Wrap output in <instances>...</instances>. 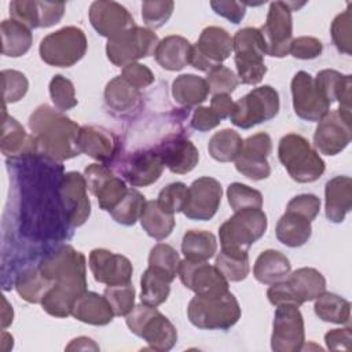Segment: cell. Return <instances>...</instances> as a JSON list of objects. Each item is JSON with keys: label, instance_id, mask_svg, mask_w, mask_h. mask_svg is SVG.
Returning a JSON list of instances; mask_svg holds the SVG:
<instances>
[{"label": "cell", "instance_id": "cell-37", "mask_svg": "<svg viewBox=\"0 0 352 352\" xmlns=\"http://www.w3.org/2000/svg\"><path fill=\"white\" fill-rule=\"evenodd\" d=\"M140 224L146 234L157 241L168 238L175 228L173 214L162 210L157 201H146Z\"/></svg>", "mask_w": 352, "mask_h": 352}, {"label": "cell", "instance_id": "cell-56", "mask_svg": "<svg viewBox=\"0 0 352 352\" xmlns=\"http://www.w3.org/2000/svg\"><path fill=\"white\" fill-rule=\"evenodd\" d=\"M286 210L294 212L312 221L319 214L320 199L314 194H300L289 201Z\"/></svg>", "mask_w": 352, "mask_h": 352}, {"label": "cell", "instance_id": "cell-48", "mask_svg": "<svg viewBox=\"0 0 352 352\" xmlns=\"http://www.w3.org/2000/svg\"><path fill=\"white\" fill-rule=\"evenodd\" d=\"M175 8L172 0H146L142 3V18L151 30L164 26Z\"/></svg>", "mask_w": 352, "mask_h": 352}, {"label": "cell", "instance_id": "cell-26", "mask_svg": "<svg viewBox=\"0 0 352 352\" xmlns=\"http://www.w3.org/2000/svg\"><path fill=\"white\" fill-rule=\"evenodd\" d=\"M326 217L331 223L344 221L352 208V180L349 176H336L324 188Z\"/></svg>", "mask_w": 352, "mask_h": 352}, {"label": "cell", "instance_id": "cell-20", "mask_svg": "<svg viewBox=\"0 0 352 352\" xmlns=\"http://www.w3.org/2000/svg\"><path fill=\"white\" fill-rule=\"evenodd\" d=\"M88 190L98 198L99 208L111 212L125 197L128 187L121 177H117L106 165L91 164L84 170Z\"/></svg>", "mask_w": 352, "mask_h": 352}, {"label": "cell", "instance_id": "cell-63", "mask_svg": "<svg viewBox=\"0 0 352 352\" xmlns=\"http://www.w3.org/2000/svg\"><path fill=\"white\" fill-rule=\"evenodd\" d=\"M3 304H4V308H3V319H1V326L3 329H6L8 324L12 323V307L8 304V301L6 300V297H3Z\"/></svg>", "mask_w": 352, "mask_h": 352}, {"label": "cell", "instance_id": "cell-25", "mask_svg": "<svg viewBox=\"0 0 352 352\" xmlns=\"http://www.w3.org/2000/svg\"><path fill=\"white\" fill-rule=\"evenodd\" d=\"M164 165L177 175H186L191 172L198 161L199 153L194 143L186 138H175L160 146L157 150Z\"/></svg>", "mask_w": 352, "mask_h": 352}, {"label": "cell", "instance_id": "cell-46", "mask_svg": "<svg viewBox=\"0 0 352 352\" xmlns=\"http://www.w3.org/2000/svg\"><path fill=\"white\" fill-rule=\"evenodd\" d=\"M227 198L234 212L243 209H261L263 195L258 190L242 183H232L227 188Z\"/></svg>", "mask_w": 352, "mask_h": 352}, {"label": "cell", "instance_id": "cell-15", "mask_svg": "<svg viewBox=\"0 0 352 352\" xmlns=\"http://www.w3.org/2000/svg\"><path fill=\"white\" fill-rule=\"evenodd\" d=\"M177 275L180 282L197 296L213 297L224 294L228 290V280L216 265L206 261L184 258L179 264Z\"/></svg>", "mask_w": 352, "mask_h": 352}, {"label": "cell", "instance_id": "cell-8", "mask_svg": "<svg viewBox=\"0 0 352 352\" xmlns=\"http://www.w3.org/2000/svg\"><path fill=\"white\" fill-rule=\"evenodd\" d=\"M88 41L82 29L65 26L47 34L38 47L40 58L54 67H70L82 59Z\"/></svg>", "mask_w": 352, "mask_h": 352}, {"label": "cell", "instance_id": "cell-19", "mask_svg": "<svg viewBox=\"0 0 352 352\" xmlns=\"http://www.w3.org/2000/svg\"><path fill=\"white\" fill-rule=\"evenodd\" d=\"M272 151V140L268 133L258 132L243 140L242 148L235 158V168L250 180L267 179L271 173L268 155Z\"/></svg>", "mask_w": 352, "mask_h": 352}, {"label": "cell", "instance_id": "cell-62", "mask_svg": "<svg viewBox=\"0 0 352 352\" xmlns=\"http://www.w3.org/2000/svg\"><path fill=\"white\" fill-rule=\"evenodd\" d=\"M66 349H95L98 351L99 346L88 337H78L72 340V342L66 346Z\"/></svg>", "mask_w": 352, "mask_h": 352}, {"label": "cell", "instance_id": "cell-1", "mask_svg": "<svg viewBox=\"0 0 352 352\" xmlns=\"http://www.w3.org/2000/svg\"><path fill=\"white\" fill-rule=\"evenodd\" d=\"M36 154L55 162L80 155L78 133L81 126L62 111L48 104L38 106L29 117Z\"/></svg>", "mask_w": 352, "mask_h": 352}, {"label": "cell", "instance_id": "cell-12", "mask_svg": "<svg viewBox=\"0 0 352 352\" xmlns=\"http://www.w3.org/2000/svg\"><path fill=\"white\" fill-rule=\"evenodd\" d=\"M352 121L351 109L340 107L329 111L314 133V148L324 155H337L351 143Z\"/></svg>", "mask_w": 352, "mask_h": 352}, {"label": "cell", "instance_id": "cell-38", "mask_svg": "<svg viewBox=\"0 0 352 352\" xmlns=\"http://www.w3.org/2000/svg\"><path fill=\"white\" fill-rule=\"evenodd\" d=\"M52 286V280L43 275L38 265L25 270L15 280L16 293L32 304H41L44 296Z\"/></svg>", "mask_w": 352, "mask_h": 352}, {"label": "cell", "instance_id": "cell-22", "mask_svg": "<svg viewBox=\"0 0 352 352\" xmlns=\"http://www.w3.org/2000/svg\"><path fill=\"white\" fill-rule=\"evenodd\" d=\"M89 270L96 282L107 286L129 283L133 274L129 258L102 248L89 253Z\"/></svg>", "mask_w": 352, "mask_h": 352}, {"label": "cell", "instance_id": "cell-53", "mask_svg": "<svg viewBox=\"0 0 352 352\" xmlns=\"http://www.w3.org/2000/svg\"><path fill=\"white\" fill-rule=\"evenodd\" d=\"M12 19L23 23L30 30L40 28V6L37 0H14L10 3Z\"/></svg>", "mask_w": 352, "mask_h": 352}, {"label": "cell", "instance_id": "cell-39", "mask_svg": "<svg viewBox=\"0 0 352 352\" xmlns=\"http://www.w3.org/2000/svg\"><path fill=\"white\" fill-rule=\"evenodd\" d=\"M182 252L184 258L208 261L217 252L216 236L209 231L190 230L183 235Z\"/></svg>", "mask_w": 352, "mask_h": 352}, {"label": "cell", "instance_id": "cell-34", "mask_svg": "<svg viewBox=\"0 0 352 352\" xmlns=\"http://www.w3.org/2000/svg\"><path fill=\"white\" fill-rule=\"evenodd\" d=\"M275 234L280 243L289 248H300L312 235L311 221L294 212L286 210L278 220Z\"/></svg>", "mask_w": 352, "mask_h": 352}, {"label": "cell", "instance_id": "cell-16", "mask_svg": "<svg viewBox=\"0 0 352 352\" xmlns=\"http://www.w3.org/2000/svg\"><path fill=\"white\" fill-rule=\"evenodd\" d=\"M85 177L78 172H67L58 184V197L69 226H82L91 214V201Z\"/></svg>", "mask_w": 352, "mask_h": 352}, {"label": "cell", "instance_id": "cell-14", "mask_svg": "<svg viewBox=\"0 0 352 352\" xmlns=\"http://www.w3.org/2000/svg\"><path fill=\"white\" fill-rule=\"evenodd\" d=\"M305 342L304 318L297 305H278L274 315L271 348L275 352H297Z\"/></svg>", "mask_w": 352, "mask_h": 352}, {"label": "cell", "instance_id": "cell-41", "mask_svg": "<svg viewBox=\"0 0 352 352\" xmlns=\"http://www.w3.org/2000/svg\"><path fill=\"white\" fill-rule=\"evenodd\" d=\"M314 309L320 320L329 323L342 324L348 323L351 318V302L336 293L323 292L315 298Z\"/></svg>", "mask_w": 352, "mask_h": 352}, {"label": "cell", "instance_id": "cell-31", "mask_svg": "<svg viewBox=\"0 0 352 352\" xmlns=\"http://www.w3.org/2000/svg\"><path fill=\"white\" fill-rule=\"evenodd\" d=\"M192 45L187 38L177 34H170L162 38L154 52L157 63L169 72H177L190 65Z\"/></svg>", "mask_w": 352, "mask_h": 352}, {"label": "cell", "instance_id": "cell-61", "mask_svg": "<svg viewBox=\"0 0 352 352\" xmlns=\"http://www.w3.org/2000/svg\"><path fill=\"white\" fill-rule=\"evenodd\" d=\"M234 103L235 102L230 98V95H213L210 100V107L221 120H224L231 116L234 110Z\"/></svg>", "mask_w": 352, "mask_h": 352}, {"label": "cell", "instance_id": "cell-11", "mask_svg": "<svg viewBox=\"0 0 352 352\" xmlns=\"http://www.w3.org/2000/svg\"><path fill=\"white\" fill-rule=\"evenodd\" d=\"M294 7L298 8L294 3L286 1H274L270 4L267 21L258 28L265 43L267 55L283 58L289 54L293 41L292 11Z\"/></svg>", "mask_w": 352, "mask_h": 352}, {"label": "cell", "instance_id": "cell-59", "mask_svg": "<svg viewBox=\"0 0 352 352\" xmlns=\"http://www.w3.org/2000/svg\"><path fill=\"white\" fill-rule=\"evenodd\" d=\"M190 122L195 131L208 132V131L216 128L221 122V118L216 114V111L210 106L209 107L198 106L194 110Z\"/></svg>", "mask_w": 352, "mask_h": 352}, {"label": "cell", "instance_id": "cell-51", "mask_svg": "<svg viewBox=\"0 0 352 352\" xmlns=\"http://www.w3.org/2000/svg\"><path fill=\"white\" fill-rule=\"evenodd\" d=\"M188 187L182 182H175L165 186L158 194V205L162 210L175 214L183 210L187 199Z\"/></svg>", "mask_w": 352, "mask_h": 352}, {"label": "cell", "instance_id": "cell-23", "mask_svg": "<svg viewBox=\"0 0 352 352\" xmlns=\"http://www.w3.org/2000/svg\"><path fill=\"white\" fill-rule=\"evenodd\" d=\"M80 151L100 164L110 162L117 153V138L103 126L84 125L78 133Z\"/></svg>", "mask_w": 352, "mask_h": 352}, {"label": "cell", "instance_id": "cell-54", "mask_svg": "<svg viewBox=\"0 0 352 352\" xmlns=\"http://www.w3.org/2000/svg\"><path fill=\"white\" fill-rule=\"evenodd\" d=\"M3 78V89H4V102L7 103H15L21 100L29 88L28 78L23 73L18 70H3L1 72Z\"/></svg>", "mask_w": 352, "mask_h": 352}, {"label": "cell", "instance_id": "cell-2", "mask_svg": "<svg viewBox=\"0 0 352 352\" xmlns=\"http://www.w3.org/2000/svg\"><path fill=\"white\" fill-rule=\"evenodd\" d=\"M44 276L76 297L87 292V264L85 256L72 245H62L55 252L44 257L38 264Z\"/></svg>", "mask_w": 352, "mask_h": 352}, {"label": "cell", "instance_id": "cell-27", "mask_svg": "<svg viewBox=\"0 0 352 352\" xmlns=\"http://www.w3.org/2000/svg\"><path fill=\"white\" fill-rule=\"evenodd\" d=\"M72 316L87 324L106 326L113 320L114 312L104 296L95 292H84L74 301Z\"/></svg>", "mask_w": 352, "mask_h": 352}, {"label": "cell", "instance_id": "cell-47", "mask_svg": "<svg viewBox=\"0 0 352 352\" xmlns=\"http://www.w3.org/2000/svg\"><path fill=\"white\" fill-rule=\"evenodd\" d=\"M103 296L109 301L114 316H126L135 307V289L131 282L107 286Z\"/></svg>", "mask_w": 352, "mask_h": 352}, {"label": "cell", "instance_id": "cell-28", "mask_svg": "<svg viewBox=\"0 0 352 352\" xmlns=\"http://www.w3.org/2000/svg\"><path fill=\"white\" fill-rule=\"evenodd\" d=\"M140 91L132 87L121 74L110 80L104 88V103L116 116H128L140 104Z\"/></svg>", "mask_w": 352, "mask_h": 352}, {"label": "cell", "instance_id": "cell-9", "mask_svg": "<svg viewBox=\"0 0 352 352\" xmlns=\"http://www.w3.org/2000/svg\"><path fill=\"white\" fill-rule=\"evenodd\" d=\"M158 43L160 40L154 30L133 26L107 40L106 55L113 65L125 67L142 58L154 55Z\"/></svg>", "mask_w": 352, "mask_h": 352}, {"label": "cell", "instance_id": "cell-33", "mask_svg": "<svg viewBox=\"0 0 352 352\" xmlns=\"http://www.w3.org/2000/svg\"><path fill=\"white\" fill-rule=\"evenodd\" d=\"M290 270V261L283 253L268 249L260 253L256 258L253 275L263 285H274L285 280L289 276Z\"/></svg>", "mask_w": 352, "mask_h": 352}, {"label": "cell", "instance_id": "cell-30", "mask_svg": "<svg viewBox=\"0 0 352 352\" xmlns=\"http://www.w3.org/2000/svg\"><path fill=\"white\" fill-rule=\"evenodd\" d=\"M290 287L298 307L307 301H314L326 292V279L316 268L302 267L285 279Z\"/></svg>", "mask_w": 352, "mask_h": 352}, {"label": "cell", "instance_id": "cell-7", "mask_svg": "<svg viewBox=\"0 0 352 352\" xmlns=\"http://www.w3.org/2000/svg\"><path fill=\"white\" fill-rule=\"evenodd\" d=\"M234 60L238 72V80L246 85L258 84L267 73L264 63L265 43L258 28L239 29L232 37Z\"/></svg>", "mask_w": 352, "mask_h": 352}, {"label": "cell", "instance_id": "cell-36", "mask_svg": "<svg viewBox=\"0 0 352 352\" xmlns=\"http://www.w3.org/2000/svg\"><path fill=\"white\" fill-rule=\"evenodd\" d=\"M1 52L10 58L25 55L33 43L32 30L15 19H4L0 25Z\"/></svg>", "mask_w": 352, "mask_h": 352}, {"label": "cell", "instance_id": "cell-52", "mask_svg": "<svg viewBox=\"0 0 352 352\" xmlns=\"http://www.w3.org/2000/svg\"><path fill=\"white\" fill-rule=\"evenodd\" d=\"M351 22H352L351 10L346 8L344 12L338 14V15L333 19L331 28H330L331 38H333V43H334L336 48H337L340 52L345 54V55H351V54H352Z\"/></svg>", "mask_w": 352, "mask_h": 352}, {"label": "cell", "instance_id": "cell-44", "mask_svg": "<svg viewBox=\"0 0 352 352\" xmlns=\"http://www.w3.org/2000/svg\"><path fill=\"white\" fill-rule=\"evenodd\" d=\"M180 264L179 253L168 243H157L148 254V267L164 274L173 280L177 275Z\"/></svg>", "mask_w": 352, "mask_h": 352}, {"label": "cell", "instance_id": "cell-60", "mask_svg": "<svg viewBox=\"0 0 352 352\" xmlns=\"http://www.w3.org/2000/svg\"><path fill=\"white\" fill-rule=\"evenodd\" d=\"M352 341V331L351 327L345 329H333L324 334V342L327 349L338 351L345 349L348 351Z\"/></svg>", "mask_w": 352, "mask_h": 352}, {"label": "cell", "instance_id": "cell-21", "mask_svg": "<svg viewBox=\"0 0 352 352\" xmlns=\"http://www.w3.org/2000/svg\"><path fill=\"white\" fill-rule=\"evenodd\" d=\"M88 15L92 28L107 40L136 26L131 12L122 4L111 0L94 1Z\"/></svg>", "mask_w": 352, "mask_h": 352}, {"label": "cell", "instance_id": "cell-43", "mask_svg": "<svg viewBox=\"0 0 352 352\" xmlns=\"http://www.w3.org/2000/svg\"><path fill=\"white\" fill-rule=\"evenodd\" d=\"M146 198L136 188H128L121 202L110 212L114 221L122 226H133L143 213Z\"/></svg>", "mask_w": 352, "mask_h": 352}, {"label": "cell", "instance_id": "cell-17", "mask_svg": "<svg viewBox=\"0 0 352 352\" xmlns=\"http://www.w3.org/2000/svg\"><path fill=\"white\" fill-rule=\"evenodd\" d=\"M294 113L304 121L318 122L330 110V103L316 88L314 77L301 70L297 72L290 84Z\"/></svg>", "mask_w": 352, "mask_h": 352}, {"label": "cell", "instance_id": "cell-42", "mask_svg": "<svg viewBox=\"0 0 352 352\" xmlns=\"http://www.w3.org/2000/svg\"><path fill=\"white\" fill-rule=\"evenodd\" d=\"M242 144L243 140L239 136V133L234 129L226 128L216 132L210 138L208 151L210 157L219 162H231L235 161V158L238 157Z\"/></svg>", "mask_w": 352, "mask_h": 352}, {"label": "cell", "instance_id": "cell-57", "mask_svg": "<svg viewBox=\"0 0 352 352\" xmlns=\"http://www.w3.org/2000/svg\"><path fill=\"white\" fill-rule=\"evenodd\" d=\"M121 76L136 89L146 88L154 82L153 72L146 65H142L138 62L122 67Z\"/></svg>", "mask_w": 352, "mask_h": 352}, {"label": "cell", "instance_id": "cell-24", "mask_svg": "<svg viewBox=\"0 0 352 352\" xmlns=\"http://www.w3.org/2000/svg\"><path fill=\"white\" fill-rule=\"evenodd\" d=\"M164 162L157 151L132 154L122 166V175L133 187H146L155 183L164 170Z\"/></svg>", "mask_w": 352, "mask_h": 352}, {"label": "cell", "instance_id": "cell-55", "mask_svg": "<svg viewBox=\"0 0 352 352\" xmlns=\"http://www.w3.org/2000/svg\"><path fill=\"white\" fill-rule=\"evenodd\" d=\"M322 52H323L322 41L312 36H301V37L293 38L289 50V54H292V56L302 60L315 59L320 56Z\"/></svg>", "mask_w": 352, "mask_h": 352}, {"label": "cell", "instance_id": "cell-18", "mask_svg": "<svg viewBox=\"0 0 352 352\" xmlns=\"http://www.w3.org/2000/svg\"><path fill=\"white\" fill-rule=\"evenodd\" d=\"M221 195V184L214 177H198L188 187L187 199L182 212L190 220H210L220 206Z\"/></svg>", "mask_w": 352, "mask_h": 352}, {"label": "cell", "instance_id": "cell-32", "mask_svg": "<svg viewBox=\"0 0 352 352\" xmlns=\"http://www.w3.org/2000/svg\"><path fill=\"white\" fill-rule=\"evenodd\" d=\"M314 80L316 88L330 104L333 102H338L340 107L351 109L352 77L349 74H342L333 69H324L320 70Z\"/></svg>", "mask_w": 352, "mask_h": 352}, {"label": "cell", "instance_id": "cell-29", "mask_svg": "<svg viewBox=\"0 0 352 352\" xmlns=\"http://www.w3.org/2000/svg\"><path fill=\"white\" fill-rule=\"evenodd\" d=\"M0 146H1V153L6 157L12 160L36 154L33 135H28L23 126L14 117L7 116L6 111H4Z\"/></svg>", "mask_w": 352, "mask_h": 352}, {"label": "cell", "instance_id": "cell-4", "mask_svg": "<svg viewBox=\"0 0 352 352\" xmlns=\"http://www.w3.org/2000/svg\"><path fill=\"white\" fill-rule=\"evenodd\" d=\"M278 158L297 183L316 182L326 169L319 153L298 133H287L279 140Z\"/></svg>", "mask_w": 352, "mask_h": 352}, {"label": "cell", "instance_id": "cell-58", "mask_svg": "<svg viewBox=\"0 0 352 352\" xmlns=\"http://www.w3.org/2000/svg\"><path fill=\"white\" fill-rule=\"evenodd\" d=\"M210 7L217 15L228 19L232 23H239L246 12V4L239 1L213 0L210 1Z\"/></svg>", "mask_w": 352, "mask_h": 352}, {"label": "cell", "instance_id": "cell-6", "mask_svg": "<svg viewBox=\"0 0 352 352\" xmlns=\"http://www.w3.org/2000/svg\"><path fill=\"white\" fill-rule=\"evenodd\" d=\"M126 326L154 351H169L177 341V330L173 323L162 315L157 307H150L143 302L135 305L126 315Z\"/></svg>", "mask_w": 352, "mask_h": 352}, {"label": "cell", "instance_id": "cell-13", "mask_svg": "<svg viewBox=\"0 0 352 352\" xmlns=\"http://www.w3.org/2000/svg\"><path fill=\"white\" fill-rule=\"evenodd\" d=\"M232 37L220 26H208L191 48L190 65L199 72H210L230 58Z\"/></svg>", "mask_w": 352, "mask_h": 352}, {"label": "cell", "instance_id": "cell-40", "mask_svg": "<svg viewBox=\"0 0 352 352\" xmlns=\"http://www.w3.org/2000/svg\"><path fill=\"white\" fill-rule=\"evenodd\" d=\"M170 283L169 278L148 267L140 278V301L150 307L161 305L169 297Z\"/></svg>", "mask_w": 352, "mask_h": 352}, {"label": "cell", "instance_id": "cell-3", "mask_svg": "<svg viewBox=\"0 0 352 352\" xmlns=\"http://www.w3.org/2000/svg\"><path fill=\"white\" fill-rule=\"evenodd\" d=\"M267 214L261 209H243L234 213L219 228L221 252L234 256H249V249L267 230Z\"/></svg>", "mask_w": 352, "mask_h": 352}, {"label": "cell", "instance_id": "cell-35", "mask_svg": "<svg viewBox=\"0 0 352 352\" xmlns=\"http://www.w3.org/2000/svg\"><path fill=\"white\" fill-rule=\"evenodd\" d=\"M209 95V85L205 78L195 74H180L172 82V96L176 103L184 107L199 106Z\"/></svg>", "mask_w": 352, "mask_h": 352}, {"label": "cell", "instance_id": "cell-49", "mask_svg": "<svg viewBox=\"0 0 352 352\" xmlns=\"http://www.w3.org/2000/svg\"><path fill=\"white\" fill-rule=\"evenodd\" d=\"M214 265L220 270L228 282H241L249 274V256H234L220 250Z\"/></svg>", "mask_w": 352, "mask_h": 352}, {"label": "cell", "instance_id": "cell-50", "mask_svg": "<svg viewBox=\"0 0 352 352\" xmlns=\"http://www.w3.org/2000/svg\"><path fill=\"white\" fill-rule=\"evenodd\" d=\"M205 80L209 85V92L213 95H230L239 84L238 76L223 65H219L208 72Z\"/></svg>", "mask_w": 352, "mask_h": 352}, {"label": "cell", "instance_id": "cell-5", "mask_svg": "<svg viewBox=\"0 0 352 352\" xmlns=\"http://www.w3.org/2000/svg\"><path fill=\"white\" fill-rule=\"evenodd\" d=\"M188 320L202 330H228L241 318V307L231 292L213 297H192L187 307Z\"/></svg>", "mask_w": 352, "mask_h": 352}, {"label": "cell", "instance_id": "cell-45", "mask_svg": "<svg viewBox=\"0 0 352 352\" xmlns=\"http://www.w3.org/2000/svg\"><path fill=\"white\" fill-rule=\"evenodd\" d=\"M51 100L56 110L67 111L77 106L78 100L76 98V89L73 82L63 77L62 74H55L48 85Z\"/></svg>", "mask_w": 352, "mask_h": 352}, {"label": "cell", "instance_id": "cell-10", "mask_svg": "<svg viewBox=\"0 0 352 352\" xmlns=\"http://www.w3.org/2000/svg\"><path fill=\"white\" fill-rule=\"evenodd\" d=\"M279 111V94L271 85L252 89L234 103V110L228 117L231 122L242 129L252 128L275 118Z\"/></svg>", "mask_w": 352, "mask_h": 352}]
</instances>
